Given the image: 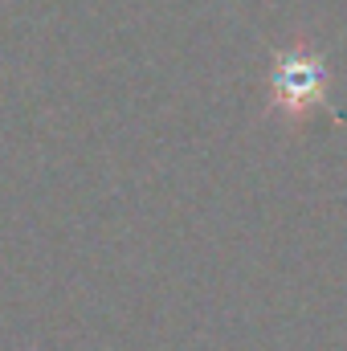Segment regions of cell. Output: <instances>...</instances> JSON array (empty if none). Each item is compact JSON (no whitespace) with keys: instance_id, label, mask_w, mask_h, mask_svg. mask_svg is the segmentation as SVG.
<instances>
[{"instance_id":"6da1fadb","label":"cell","mask_w":347,"mask_h":351,"mask_svg":"<svg viewBox=\"0 0 347 351\" xmlns=\"http://www.w3.org/2000/svg\"><path fill=\"white\" fill-rule=\"evenodd\" d=\"M327 90L331 74L327 62L315 45L307 41H290L274 53V70H270V110L290 123L302 127L307 119H315L327 106Z\"/></svg>"}]
</instances>
